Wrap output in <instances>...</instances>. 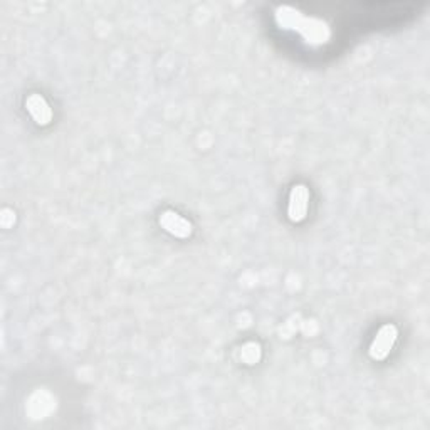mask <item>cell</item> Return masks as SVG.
I'll list each match as a JSON object with an SVG mask.
<instances>
[{"instance_id": "obj_1", "label": "cell", "mask_w": 430, "mask_h": 430, "mask_svg": "<svg viewBox=\"0 0 430 430\" xmlns=\"http://www.w3.org/2000/svg\"><path fill=\"white\" fill-rule=\"evenodd\" d=\"M397 336L398 331L395 326L393 325L382 326L370 347V356L373 358V360H385V358L388 356L390 349H392L393 344H395Z\"/></svg>"}, {"instance_id": "obj_2", "label": "cell", "mask_w": 430, "mask_h": 430, "mask_svg": "<svg viewBox=\"0 0 430 430\" xmlns=\"http://www.w3.org/2000/svg\"><path fill=\"white\" fill-rule=\"evenodd\" d=\"M309 204V190L306 185H296L293 187L289 195L288 215L291 222H301L308 214Z\"/></svg>"}, {"instance_id": "obj_3", "label": "cell", "mask_w": 430, "mask_h": 430, "mask_svg": "<svg viewBox=\"0 0 430 430\" xmlns=\"http://www.w3.org/2000/svg\"><path fill=\"white\" fill-rule=\"evenodd\" d=\"M160 226L175 237H180V239H185V237L192 236V223L183 219L182 215H178L177 212H172V210H167L160 215Z\"/></svg>"}, {"instance_id": "obj_4", "label": "cell", "mask_w": 430, "mask_h": 430, "mask_svg": "<svg viewBox=\"0 0 430 430\" xmlns=\"http://www.w3.org/2000/svg\"><path fill=\"white\" fill-rule=\"evenodd\" d=\"M25 108L33 115L35 123L40 124V127H46V124L51 123L52 110L40 94H30L25 100Z\"/></svg>"}, {"instance_id": "obj_5", "label": "cell", "mask_w": 430, "mask_h": 430, "mask_svg": "<svg viewBox=\"0 0 430 430\" xmlns=\"http://www.w3.org/2000/svg\"><path fill=\"white\" fill-rule=\"evenodd\" d=\"M240 356L248 365H252V363H255L259 358H261V347L255 343H248L244 348H242Z\"/></svg>"}]
</instances>
